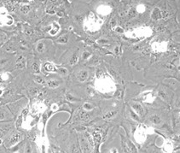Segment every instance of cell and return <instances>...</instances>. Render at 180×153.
<instances>
[{
  "label": "cell",
  "instance_id": "cell-20",
  "mask_svg": "<svg viewBox=\"0 0 180 153\" xmlns=\"http://www.w3.org/2000/svg\"><path fill=\"white\" fill-rule=\"evenodd\" d=\"M37 93H38V90H37V88H35V87L30 89V93L32 95V96H35V95L37 94Z\"/></svg>",
  "mask_w": 180,
  "mask_h": 153
},
{
  "label": "cell",
  "instance_id": "cell-6",
  "mask_svg": "<svg viewBox=\"0 0 180 153\" xmlns=\"http://www.w3.org/2000/svg\"><path fill=\"white\" fill-rule=\"evenodd\" d=\"M59 85H60V83H59L58 80H49L48 81V86L51 88H56Z\"/></svg>",
  "mask_w": 180,
  "mask_h": 153
},
{
  "label": "cell",
  "instance_id": "cell-14",
  "mask_svg": "<svg viewBox=\"0 0 180 153\" xmlns=\"http://www.w3.org/2000/svg\"><path fill=\"white\" fill-rule=\"evenodd\" d=\"M45 68L47 71H54L55 70V68L51 64H50V63H46L45 65Z\"/></svg>",
  "mask_w": 180,
  "mask_h": 153
},
{
  "label": "cell",
  "instance_id": "cell-19",
  "mask_svg": "<svg viewBox=\"0 0 180 153\" xmlns=\"http://www.w3.org/2000/svg\"><path fill=\"white\" fill-rule=\"evenodd\" d=\"M84 110H90L92 109V106L90 105V104H88V103H86V104H84Z\"/></svg>",
  "mask_w": 180,
  "mask_h": 153
},
{
  "label": "cell",
  "instance_id": "cell-24",
  "mask_svg": "<svg viewBox=\"0 0 180 153\" xmlns=\"http://www.w3.org/2000/svg\"><path fill=\"white\" fill-rule=\"evenodd\" d=\"M90 56V54H89L88 52H84V55H83V57H84V59L87 58V57Z\"/></svg>",
  "mask_w": 180,
  "mask_h": 153
},
{
  "label": "cell",
  "instance_id": "cell-23",
  "mask_svg": "<svg viewBox=\"0 0 180 153\" xmlns=\"http://www.w3.org/2000/svg\"><path fill=\"white\" fill-rule=\"evenodd\" d=\"M4 117H5V116H4V113L0 110V120H3Z\"/></svg>",
  "mask_w": 180,
  "mask_h": 153
},
{
  "label": "cell",
  "instance_id": "cell-5",
  "mask_svg": "<svg viewBox=\"0 0 180 153\" xmlns=\"http://www.w3.org/2000/svg\"><path fill=\"white\" fill-rule=\"evenodd\" d=\"M37 51L39 53H43L45 51V45L44 42H39L37 45Z\"/></svg>",
  "mask_w": 180,
  "mask_h": 153
},
{
  "label": "cell",
  "instance_id": "cell-15",
  "mask_svg": "<svg viewBox=\"0 0 180 153\" xmlns=\"http://www.w3.org/2000/svg\"><path fill=\"white\" fill-rule=\"evenodd\" d=\"M81 116H80V118H81V120H83V121H88L89 119H90V115H88V114H85V113H81Z\"/></svg>",
  "mask_w": 180,
  "mask_h": 153
},
{
  "label": "cell",
  "instance_id": "cell-13",
  "mask_svg": "<svg viewBox=\"0 0 180 153\" xmlns=\"http://www.w3.org/2000/svg\"><path fill=\"white\" fill-rule=\"evenodd\" d=\"M151 121L154 123H155V124H159L161 122V118L159 116H157V115H153L152 117H151Z\"/></svg>",
  "mask_w": 180,
  "mask_h": 153
},
{
  "label": "cell",
  "instance_id": "cell-25",
  "mask_svg": "<svg viewBox=\"0 0 180 153\" xmlns=\"http://www.w3.org/2000/svg\"><path fill=\"white\" fill-rule=\"evenodd\" d=\"M20 43H21V45H23L24 46H28L27 43H26V42H25L24 40H21V41H20Z\"/></svg>",
  "mask_w": 180,
  "mask_h": 153
},
{
  "label": "cell",
  "instance_id": "cell-11",
  "mask_svg": "<svg viewBox=\"0 0 180 153\" xmlns=\"http://www.w3.org/2000/svg\"><path fill=\"white\" fill-rule=\"evenodd\" d=\"M34 80H35L36 82H38V83H39V84H44V83H45V80H44V78L41 77V76L36 75L35 77H34Z\"/></svg>",
  "mask_w": 180,
  "mask_h": 153
},
{
  "label": "cell",
  "instance_id": "cell-26",
  "mask_svg": "<svg viewBox=\"0 0 180 153\" xmlns=\"http://www.w3.org/2000/svg\"><path fill=\"white\" fill-rule=\"evenodd\" d=\"M115 24H116V21H115V20H113L112 22H111V26H112V27H115Z\"/></svg>",
  "mask_w": 180,
  "mask_h": 153
},
{
  "label": "cell",
  "instance_id": "cell-10",
  "mask_svg": "<svg viewBox=\"0 0 180 153\" xmlns=\"http://www.w3.org/2000/svg\"><path fill=\"white\" fill-rule=\"evenodd\" d=\"M32 71L34 72V73H38V72L39 71V64H38L37 62H34V63H32Z\"/></svg>",
  "mask_w": 180,
  "mask_h": 153
},
{
  "label": "cell",
  "instance_id": "cell-3",
  "mask_svg": "<svg viewBox=\"0 0 180 153\" xmlns=\"http://www.w3.org/2000/svg\"><path fill=\"white\" fill-rule=\"evenodd\" d=\"M20 139H21V134H20V133H16L13 134V135H12V137L10 138V140H9V146L15 145V143H17V142L20 140Z\"/></svg>",
  "mask_w": 180,
  "mask_h": 153
},
{
  "label": "cell",
  "instance_id": "cell-17",
  "mask_svg": "<svg viewBox=\"0 0 180 153\" xmlns=\"http://www.w3.org/2000/svg\"><path fill=\"white\" fill-rule=\"evenodd\" d=\"M78 61V57L77 55H73V57H72V59L70 60V64H74V63H76Z\"/></svg>",
  "mask_w": 180,
  "mask_h": 153
},
{
  "label": "cell",
  "instance_id": "cell-27",
  "mask_svg": "<svg viewBox=\"0 0 180 153\" xmlns=\"http://www.w3.org/2000/svg\"><path fill=\"white\" fill-rule=\"evenodd\" d=\"M50 1H51V3H56V1H57V0H50Z\"/></svg>",
  "mask_w": 180,
  "mask_h": 153
},
{
  "label": "cell",
  "instance_id": "cell-1",
  "mask_svg": "<svg viewBox=\"0 0 180 153\" xmlns=\"http://www.w3.org/2000/svg\"><path fill=\"white\" fill-rule=\"evenodd\" d=\"M11 129V126L10 125H3L0 127V139L3 138L4 135L8 133Z\"/></svg>",
  "mask_w": 180,
  "mask_h": 153
},
{
  "label": "cell",
  "instance_id": "cell-12",
  "mask_svg": "<svg viewBox=\"0 0 180 153\" xmlns=\"http://www.w3.org/2000/svg\"><path fill=\"white\" fill-rule=\"evenodd\" d=\"M68 36H62L61 38H59L58 40H57V41H58L59 43L63 44V43H67V42H68Z\"/></svg>",
  "mask_w": 180,
  "mask_h": 153
},
{
  "label": "cell",
  "instance_id": "cell-4",
  "mask_svg": "<svg viewBox=\"0 0 180 153\" xmlns=\"http://www.w3.org/2000/svg\"><path fill=\"white\" fill-rule=\"evenodd\" d=\"M87 78H88V72L85 71V70H82V71L79 72V74H78V79H79V80L81 82L84 81Z\"/></svg>",
  "mask_w": 180,
  "mask_h": 153
},
{
  "label": "cell",
  "instance_id": "cell-9",
  "mask_svg": "<svg viewBox=\"0 0 180 153\" xmlns=\"http://www.w3.org/2000/svg\"><path fill=\"white\" fill-rule=\"evenodd\" d=\"M161 11H160L158 9H154V12H153V17H154V19H159L160 17H161Z\"/></svg>",
  "mask_w": 180,
  "mask_h": 153
},
{
  "label": "cell",
  "instance_id": "cell-28",
  "mask_svg": "<svg viewBox=\"0 0 180 153\" xmlns=\"http://www.w3.org/2000/svg\"><path fill=\"white\" fill-rule=\"evenodd\" d=\"M171 1H174V0H171Z\"/></svg>",
  "mask_w": 180,
  "mask_h": 153
},
{
  "label": "cell",
  "instance_id": "cell-22",
  "mask_svg": "<svg viewBox=\"0 0 180 153\" xmlns=\"http://www.w3.org/2000/svg\"><path fill=\"white\" fill-rule=\"evenodd\" d=\"M7 62H8V60L6 58H3V59H1L0 60V65H4V64H6L7 63Z\"/></svg>",
  "mask_w": 180,
  "mask_h": 153
},
{
  "label": "cell",
  "instance_id": "cell-7",
  "mask_svg": "<svg viewBox=\"0 0 180 153\" xmlns=\"http://www.w3.org/2000/svg\"><path fill=\"white\" fill-rule=\"evenodd\" d=\"M30 10H31L30 5H23L22 7L21 8V11L22 12L23 14H27Z\"/></svg>",
  "mask_w": 180,
  "mask_h": 153
},
{
  "label": "cell",
  "instance_id": "cell-18",
  "mask_svg": "<svg viewBox=\"0 0 180 153\" xmlns=\"http://www.w3.org/2000/svg\"><path fill=\"white\" fill-rule=\"evenodd\" d=\"M58 72L60 73L61 74H62V75H64V76H65L66 74H68V71H67V70H66L65 68H59V69H58Z\"/></svg>",
  "mask_w": 180,
  "mask_h": 153
},
{
  "label": "cell",
  "instance_id": "cell-2",
  "mask_svg": "<svg viewBox=\"0 0 180 153\" xmlns=\"http://www.w3.org/2000/svg\"><path fill=\"white\" fill-rule=\"evenodd\" d=\"M26 67V60L23 57H20L16 60V68L19 69H23Z\"/></svg>",
  "mask_w": 180,
  "mask_h": 153
},
{
  "label": "cell",
  "instance_id": "cell-21",
  "mask_svg": "<svg viewBox=\"0 0 180 153\" xmlns=\"http://www.w3.org/2000/svg\"><path fill=\"white\" fill-rule=\"evenodd\" d=\"M93 135H94V139H95L96 141H99L100 139H101V138H100V134L97 133H94Z\"/></svg>",
  "mask_w": 180,
  "mask_h": 153
},
{
  "label": "cell",
  "instance_id": "cell-16",
  "mask_svg": "<svg viewBox=\"0 0 180 153\" xmlns=\"http://www.w3.org/2000/svg\"><path fill=\"white\" fill-rule=\"evenodd\" d=\"M115 114H116V111H110L104 115V118H111V117H113Z\"/></svg>",
  "mask_w": 180,
  "mask_h": 153
},
{
  "label": "cell",
  "instance_id": "cell-8",
  "mask_svg": "<svg viewBox=\"0 0 180 153\" xmlns=\"http://www.w3.org/2000/svg\"><path fill=\"white\" fill-rule=\"evenodd\" d=\"M133 108L135 109L136 110H137V112H138L139 114H142L143 113V108H142V106L140 105V104H133Z\"/></svg>",
  "mask_w": 180,
  "mask_h": 153
}]
</instances>
